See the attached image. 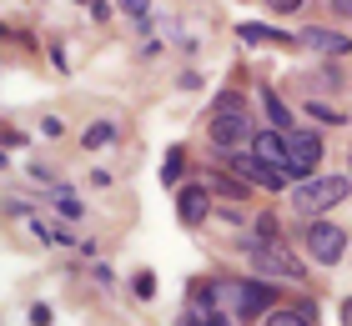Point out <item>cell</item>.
I'll use <instances>...</instances> for the list:
<instances>
[{
  "label": "cell",
  "instance_id": "24",
  "mask_svg": "<svg viewBox=\"0 0 352 326\" xmlns=\"http://www.w3.org/2000/svg\"><path fill=\"white\" fill-rule=\"evenodd\" d=\"M191 326H227V321H217V316H201V321H191Z\"/></svg>",
  "mask_w": 352,
  "mask_h": 326
},
{
  "label": "cell",
  "instance_id": "19",
  "mask_svg": "<svg viewBox=\"0 0 352 326\" xmlns=\"http://www.w3.org/2000/svg\"><path fill=\"white\" fill-rule=\"evenodd\" d=\"M151 291H156V281H151V271H141V276H136V296H151Z\"/></svg>",
  "mask_w": 352,
  "mask_h": 326
},
{
  "label": "cell",
  "instance_id": "1",
  "mask_svg": "<svg viewBox=\"0 0 352 326\" xmlns=\"http://www.w3.org/2000/svg\"><path fill=\"white\" fill-rule=\"evenodd\" d=\"M247 256L262 276H282V281H302V276H307V266L292 256V246H287L282 236L277 241H247Z\"/></svg>",
  "mask_w": 352,
  "mask_h": 326
},
{
  "label": "cell",
  "instance_id": "5",
  "mask_svg": "<svg viewBox=\"0 0 352 326\" xmlns=\"http://www.w3.org/2000/svg\"><path fill=\"white\" fill-rule=\"evenodd\" d=\"M317 161H322V136H317V130H292V136H287V176L312 181Z\"/></svg>",
  "mask_w": 352,
  "mask_h": 326
},
{
  "label": "cell",
  "instance_id": "13",
  "mask_svg": "<svg viewBox=\"0 0 352 326\" xmlns=\"http://www.w3.org/2000/svg\"><path fill=\"white\" fill-rule=\"evenodd\" d=\"M262 106H267V116H272V130H287V121H292V116H287V106L277 101V95L262 91Z\"/></svg>",
  "mask_w": 352,
  "mask_h": 326
},
{
  "label": "cell",
  "instance_id": "25",
  "mask_svg": "<svg viewBox=\"0 0 352 326\" xmlns=\"http://www.w3.org/2000/svg\"><path fill=\"white\" fill-rule=\"evenodd\" d=\"M81 5H96V0H81Z\"/></svg>",
  "mask_w": 352,
  "mask_h": 326
},
{
  "label": "cell",
  "instance_id": "12",
  "mask_svg": "<svg viewBox=\"0 0 352 326\" xmlns=\"http://www.w3.org/2000/svg\"><path fill=\"white\" fill-rule=\"evenodd\" d=\"M91 151H101V145H111L116 141V121H96V126H86V136H81Z\"/></svg>",
  "mask_w": 352,
  "mask_h": 326
},
{
  "label": "cell",
  "instance_id": "11",
  "mask_svg": "<svg viewBox=\"0 0 352 326\" xmlns=\"http://www.w3.org/2000/svg\"><path fill=\"white\" fill-rule=\"evenodd\" d=\"M267 326H312V301L292 306V312H267Z\"/></svg>",
  "mask_w": 352,
  "mask_h": 326
},
{
  "label": "cell",
  "instance_id": "16",
  "mask_svg": "<svg viewBox=\"0 0 352 326\" xmlns=\"http://www.w3.org/2000/svg\"><path fill=\"white\" fill-rule=\"evenodd\" d=\"M257 236L262 241H277L282 231H277V216H257Z\"/></svg>",
  "mask_w": 352,
  "mask_h": 326
},
{
  "label": "cell",
  "instance_id": "22",
  "mask_svg": "<svg viewBox=\"0 0 352 326\" xmlns=\"http://www.w3.org/2000/svg\"><path fill=\"white\" fill-rule=\"evenodd\" d=\"M342 326H352V296L342 301Z\"/></svg>",
  "mask_w": 352,
  "mask_h": 326
},
{
  "label": "cell",
  "instance_id": "20",
  "mask_svg": "<svg viewBox=\"0 0 352 326\" xmlns=\"http://www.w3.org/2000/svg\"><path fill=\"white\" fill-rule=\"evenodd\" d=\"M267 5H272V10H282V15H292V10L302 5V0H267Z\"/></svg>",
  "mask_w": 352,
  "mask_h": 326
},
{
  "label": "cell",
  "instance_id": "4",
  "mask_svg": "<svg viewBox=\"0 0 352 326\" xmlns=\"http://www.w3.org/2000/svg\"><path fill=\"white\" fill-rule=\"evenodd\" d=\"M307 256L317 261V266H338L342 261V251H347V231L342 226H332V221H322V216H312L307 221Z\"/></svg>",
  "mask_w": 352,
  "mask_h": 326
},
{
  "label": "cell",
  "instance_id": "15",
  "mask_svg": "<svg viewBox=\"0 0 352 326\" xmlns=\"http://www.w3.org/2000/svg\"><path fill=\"white\" fill-rule=\"evenodd\" d=\"M307 110H312V116H317V121H322V126H342V121H347V116H342V110H332V106H317V101H312Z\"/></svg>",
  "mask_w": 352,
  "mask_h": 326
},
{
  "label": "cell",
  "instance_id": "7",
  "mask_svg": "<svg viewBox=\"0 0 352 326\" xmlns=\"http://www.w3.org/2000/svg\"><path fill=\"white\" fill-rule=\"evenodd\" d=\"M227 166H232V171H242L247 181H257V186H272V191H282V186H287V171L267 166V161H257V156H236V151H232Z\"/></svg>",
  "mask_w": 352,
  "mask_h": 326
},
{
  "label": "cell",
  "instance_id": "3",
  "mask_svg": "<svg viewBox=\"0 0 352 326\" xmlns=\"http://www.w3.org/2000/svg\"><path fill=\"white\" fill-rule=\"evenodd\" d=\"M242 141H252V126H247V116H242V101H236V95H221V101H217V116H212V145L236 151Z\"/></svg>",
  "mask_w": 352,
  "mask_h": 326
},
{
  "label": "cell",
  "instance_id": "14",
  "mask_svg": "<svg viewBox=\"0 0 352 326\" xmlns=\"http://www.w3.org/2000/svg\"><path fill=\"white\" fill-rule=\"evenodd\" d=\"M56 206H60V216H81V196H76V191H66V186L56 191Z\"/></svg>",
  "mask_w": 352,
  "mask_h": 326
},
{
  "label": "cell",
  "instance_id": "17",
  "mask_svg": "<svg viewBox=\"0 0 352 326\" xmlns=\"http://www.w3.org/2000/svg\"><path fill=\"white\" fill-rule=\"evenodd\" d=\"M162 176H166V181H171V186H176V181H182V151H171V156H166V171H162Z\"/></svg>",
  "mask_w": 352,
  "mask_h": 326
},
{
  "label": "cell",
  "instance_id": "9",
  "mask_svg": "<svg viewBox=\"0 0 352 326\" xmlns=\"http://www.w3.org/2000/svg\"><path fill=\"white\" fill-rule=\"evenodd\" d=\"M302 45H312V51H322V56H347V51H352L347 36H338V30H317V25L302 36Z\"/></svg>",
  "mask_w": 352,
  "mask_h": 326
},
{
  "label": "cell",
  "instance_id": "6",
  "mask_svg": "<svg viewBox=\"0 0 352 326\" xmlns=\"http://www.w3.org/2000/svg\"><path fill=\"white\" fill-rule=\"evenodd\" d=\"M176 216H182V226H201L206 216H212V186L206 181H191L176 191Z\"/></svg>",
  "mask_w": 352,
  "mask_h": 326
},
{
  "label": "cell",
  "instance_id": "2",
  "mask_svg": "<svg viewBox=\"0 0 352 326\" xmlns=\"http://www.w3.org/2000/svg\"><path fill=\"white\" fill-rule=\"evenodd\" d=\"M338 201H347V176H312V181H302L292 206L302 211V216H322V211H332Z\"/></svg>",
  "mask_w": 352,
  "mask_h": 326
},
{
  "label": "cell",
  "instance_id": "8",
  "mask_svg": "<svg viewBox=\"0 0 352 326\" xmlns=\"http://www.w3.org/2000/svg\"><path fill=\"white\" fill-rule=\"evenodd\" d=\"M252 156L267 161V166H277V171H287V136L282 130H257V136H252Z\"/></svg>",
  "mask_w": 352,
  "mask_h": 326
},
{
  "label": "cell",
  "instance_id": "21",
  "mask_svg": "<svg viewBox=\"0 0 352 326\" xmlns=\"http://www.w3.org/2000/svg\"><path fill=\"white\" fill-rule=\"evenodd\" d=\"M121 10L126 15H146V0H121Z\"/></svg>",
  "mask_w": 352,
  "mask_h": 326
},
{
  "label": "cell",
  "instance_id": "10",
  "mask_svg": "<svg viewBox=\"0 0 352 326\" xmlns=\"http://www.w3.org/2000/svg\"><path fill=\"white\" fill-rule=\"evenodd\" d=\"M236 36H242L247 45H287V40H292V36H282V30H272V25H257V21L236 25Z\"/></svg>",
  "mask_w": 352,
  "mask_h": 326
},
{
  "label": "cell",
  "instance_id": "18",
  "mask_svg": "<svg viewBox=\"0 0 352 326\" xmlns=\"http://www.w3.org/2000/svg\"><path fill=\"white\" fill-rule=\"evenodd\" d=\"M30 326H51V306H30Z\"/></svg>",
  "mask_w": 352,
  "mask_h": 326
},
{
  "label": "cell",
  "instance_id": "23",
  "mask_svg": "<svg viewBox=\"0 0 352 326\" xmlns=\"http://www.w3.org/2000/svg\"><path fill=\"white\" fill-rule=\"evenodd\" d=\"M332 5H338V15H352V0H332Z\"/></svg>",
  "mask_w": 352,
  "mask_h": 326
}]
</instances>
